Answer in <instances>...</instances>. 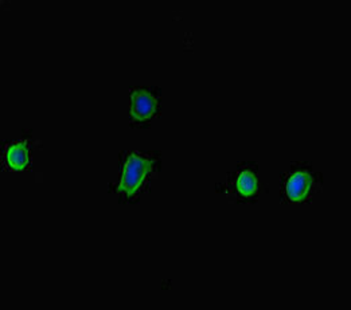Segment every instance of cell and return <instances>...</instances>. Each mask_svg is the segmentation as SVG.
I'll use <instances>...</instances> for the list:
<instances>
[{"instance_id": "cell-3", "label": "cell", "mask_w": 351, "mask_h": 310, "mask_svg": "<svg viewBox=\"0 0 351 310\" xmlns=\"http://www.w3.org/2000/svg\"><path fill=\"white\" fill-rule=\"evenodd\" d=\"M156 110V99L145 92L135 90L132 94V117L136 121H145L154 116Z\"/></svg>"}, {"instance_id": "cell-1", "label": "cell", "mask_w": 351, "mask_h": 310, "mask_svg": "<svg viewBox=\"0 0 351 310\" xmlns=\"http://www.w3.org/2000/svg\"><path fill=\"white\" fill-rule=\"evenodd\" d=\"M155 160L131 155L124 166L123 177L117 187V191L124 194L127 198H132L141 190L143 181L152 172Z\"/></svg>"}, {"instance_id": "cell-4", "label": "cell", "mask_w": 351, "mask_h": 310, "mask_svg": "<svg viewBox=\"0 0 351 310\" xmlns=\"http://www.w3.org/2000/svg\"><path fill=\"white\" fill-rule=\"evenodd\" d=\"M29 162V151L25 142L14 144L7 151V164L12 170H23L26 168Z\"/></svg>"}, {"instance_id": "cell-2", "label": "cell", "mask_w": 351, "mask_h": 310, "mask_svg": "<svg viewBox=\"0 0 351 310\" xmlns=\"http://www.w3.org/2000/svg\"><path fill=\"white\" fill-rule=\"evenodd\" d=\"M314 179L310 173H293L287 181V195L293 202H302L311 191Z\"/></svg>"}, {"instance_id": "cell-5", "label": "cell", "mask_w": 351, "mask_h": 310, "mask_svg": "<svg viewBox=\"0 0 351 310\" xmlns=\"http://www.w3.org/2000/svg\"><path fill=\"white\" fill-rule=\"evenodd\" d=\"M237 190L239 192L245 196V198H250L256 194L257 191V180H256V176L252 171H243L240 173L239 179H237Z\"/></svg>"}]
</instances>
